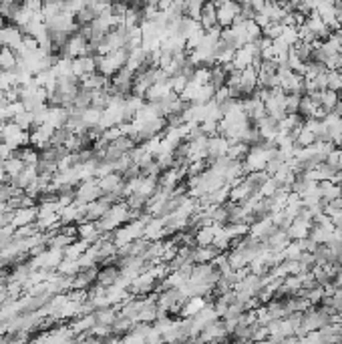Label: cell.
<instances>
[{
    "instance_id": "6da1fadb",
    "label": "cell",
    "mask_w": 342,
    "mask_h": 344,
    "mask_svg": "<svg viewBox=\"0 0 342 344\" xmlns=\"http://www.w3.org/2000/svg\"><path fill=\"white\" fill-rule=\"evenodd\" d=\"M218 11V27L220 29H232L236 17L240 15V5L234 3H218L216 5Z\"/></svg>"
},
{
    "instance_id": "7a4b0ae2",
    "label": "cell",
    "mask_w": 342,
    "mask_h": 344,
    "mask_svg": "<svg viewBox=\"0 0 342 344\" xmlns=\"http://www.w3.org/2000/svg\"><path fill=\"white\" fill-rule=\"evenodd\" d=\"M200 27L204 33H210L218 27V11L216 5H204L202 9V17H200Z\"/></svg>"
},
{
    "instance_id": "3957f363",
    "label": "cell",
    "mask_w": 342,
    "mask_h": 344,
    "mask_svg": "<svg viewBox=\"0 0 342 344\" xmlns=\"http://www.w3.org/2000/svg\"><path fill=\"white\" fill-rule=\"evenodd\" d=\"M318 194H320V200L324 204H328L332 200L342 198V188L340 186H334L330 182H322V184H318Z\"/></svg>"
},
{
    "instance_id": "277c9868",
    "label": "cell",
    "mask_w": 342,
    "mask_h": 344,
    "mask_svg": "<svg viewBox=\"0 0 342 344\" xmlns=\"http://www.w3.org/2000/svg\"><path fill=\"white\" fill-rule=\"evenodd\" d=\"M214 238H216V226H202L196 232V242H198L200 248L212 246L214 244Z\"/></svg>"
},
{
    "instance_id": "5b68a950",
    "label": "cell",
    "mask_w": 342,
    "mask_h": 344,
    "mask_svg": "<svg viewBox=\"0 0 342 344\" xmlns=\"http://www.w3.org/2000/svg\"><path fill=\"white\" fill-rule=\"evenodd\" d=\"M342 89V73L340 71H328V91L338 93Z\"/></svg>"
},
{
    "instance_id": "8992f818",
    "label": "cell",
    "mask_w": 342,
    "mask_h": 344,
    "mask_svg": "<svg viewBox=\"0 0 342 344\" xmlns=\"http://www.w3.org/2000/svg\"><path fill=\"white\" fill-rule=\"evenodd\" d=\"M302 95H286V115H298Z\"/></svg>"
},
{
    "instance_id": "52a82bcc",
    "label": "cell",
    "mask_w": 342,
    "mask_h": 344,
    "mask_svg": "<svg viewBox=\"0 0 342 344\" xmlns=\"http://www.w3.org/2000/svg\"><path fill=\"white\" fill-rule=\"evenodd\" d=\"M117 278H119V270H117V268H105V270L99 274V280H101V284H105V286H111Z\"/></svg>"
},
{
    "instance_id": "ba28073f",
    "label": "cell",
    "mask_w": 342,
    "mask_h": 344,
    "mask_svg": "<svg viewBox=\"0 0 342 344\" xmlns=\"http://www.w3.org/2000/svg\"><path fill=\"white\" fill-rule=\"evenodd\" d=\"M276 192H278V184H276V182L270 178V180H268V182H266V184L260 188L258 196H260V198H272Z\"/></svg>"
},
{
    "instance_id": "9c48e42d",
    "label": "cell",
    "mask_w": 342,
    "mask_h": 344,
    "mask_svg": "<svg viewBox=\"0 0 342 344\" xmlns=\"http://www.w3.org/2000/svg\"><path fill=\"white\" fill-rule=\"evenodd\" d=\"M338 71H340V73H342V53H340V55H338Z\"/></svg>"
},
{
    "instance_id": "30bf717a",
    "label": "cell",
    "mask_w": 342,
    "mask_h": 344,
    "mask_svg": "<svg viewBox=\"0 0 342 344\" xmlns=\"http://www.w3.org/2000/svg\"><path fill=\"white\" fill-rule=\"evenodd\" d=\"M180 344H188V342H180Z\"/></svg>"
}]
</instances>
